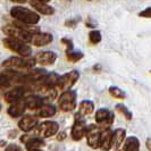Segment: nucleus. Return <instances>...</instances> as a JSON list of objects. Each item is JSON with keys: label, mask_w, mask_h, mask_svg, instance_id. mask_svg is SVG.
Returning a JSON list of instances; mask_svg holds the SVG:
<instances>
[{"label": "nucleus", "mask_w": 151, "mask_h": 151, "mask_svg": "<svg viewBox=\"0 0 151 151\" xmlns=\"http://www.w3.org/2000/svg\"><path fill=\"white\" fill-rule=\"evenodd\" d=\"M10 16L15 18V21L25 23L29 25H37L40 22V14L35 10H31L29 8L17 5L10 9Z\"/></svg>", "instance_id": "f257e3e1"}, {"label": "nucleus", "mask_w": 151, "mask_h": 151, "mask_svg": "<svg viewBox=\"0 0 151 151\" xmlns=\"http://www.w3.org/2000/svg\"><path fill=\"white\" fill-rule=\"evenodd\" d=\"M37 64V61L34 58L31 57H9L6 60L2 61V68L5 69H13V70H30L34 67V65Z\"/></svg>", "instance_id": "f03ea898"}, {"label": "nucleus", "mask_w": 151, "mask_h": 151, "mask_svg": "<svg viewBox=\"0 0 151 151\" xmlns=\"http://www.w3.org/2000/svg\"><path fill=\"white\" fill-rule=\"evenodd\" d=\"M2 43L5 48L9 49L10 51L17 53L18 56L22 57H30L32 55V48H31L27 42H24L22 40H18L15 38L7 37L2 40Z\"/></svg>", "instance_id": "7ed1b4c3"}, {"label": "nucleus", "mask_w": 151, "mask_h": 151, "mask_svg": "<svg viewBox=\"0 0 151 151\" xmlns=\"http://www.w3.org/2000/svg\"><path fill=\"white\" fill-rule=\"evenodd\" d=\"M2 32L7 35V37H10V38H15L18 39V40H22L24 42H27L30 43L32 42V38H33V33L30 32V31L25 30L21 26H17L14 23L12 25H6L2 27Z\"/></svg>", "instance_id": "20e7f679"}, {"label": "nucleus", "mask_w": 151, "mask_h": 151, "mask_svg": "<svg viewBox=\"0 0 151 151\" xmlns=\"http://www.w3.org/2000/svg\"><path fill=\"white\" fill-rule=\"evenodd\" d=\"M59 109L64 113H70L76 108V92L73 90L64 91L58 99Z\"/></svg>", "instance_id": "39448f33"}, {"label": "nucleus", "mask_w": 151, "mask_h": 151, "mask_svg": "<svg viewBox=\"0 0 151 151\" xmlns=\"http://www.w3.org/2000/svg\"><path fill=\"white\" fill-rule=\"evenodd\" d=\"M83 116L81 114H76L75 115V122L72 126V132H70V135L72 139L74 141H80L82 140L83 136L86 135V132H88V125L86 123L82 118Z\"/></svg>", "instance_id": "423d86ee"}, {"label": "nucleus", "mask_w": 151, "mask_h": 151, "mask_svg": "<svg viewBox=\"0 0 151 151\" xmlns=\"http://www.w3.org/2000/svg\"><path fill=\"white\" fill-rule=\"evenodd\" d=\"M59 131V124L52 121H48L41 123L35 127V134L39 137L42 139H47L50 136L55 135L57 132Z\"/></svg>", "instance_id": "0eeeda50"}, {"label": "nucleus", "mask_w": 151, "mask_h": 151, "mask_svg": "<svg viewBox=\"0 0 151 151\" xmlns=\"http://www.w3.org/2000/svg\"><path fill=\"white\" fill-rule=\"evenodd\" d=\"M31 92L25 86H16L13 88L12 90H9L4 94V99L7 104H15L18 101H22L25 99L27 94H30Z\"/></svg>", "instance_id": "6e6552de"}, {"label": "nucleus", "mask_w": 151, "mask_h": 151, "mask_svg": "<svg viewBox=\"0 0 151 151\" xmlns=\"http://www.w3.org/2000/svg\"><path fill=\"white\" fill-rule=\"evenodd\" d=\"M102 129L99 127V125H89L86 132V142L88 145L92 149H98L100 147V137H101Z\"/></svg>", "instance_id": "1a4fd4ad"}, {"label": "nucleus", "mask_w": 151, "mask_h": 151, "mask_svg": "<svg viewBox=\"0 0 151 151\" xmlns=\"http://www.w3.org/2000/svg\"><path fill=\"white\" fill-rule=\"evenodd\" d=\"M114 113L106 108H101L96 113V122L101 129H109L114 123Z\"/></svg>", "instance_id": "9d476101"}, {"label": "nucleus", "mask_w": 151, "mask_h": 151, "mask_svg": "<svg viewBox=\"0 0 151 151\" xmlns=\"http://www.w3.org/2000/svg\"><path fill=\"white\" fill-rule=\"evenodd\" d=\"M78 77H80V73L75 69L67 72L66 74L60 76L59 82H58V89H60L61 91L70 90V88L77 82Z\"/></svg>", "instance_id": "9b49d317"}, {"label": "nucleus", "mask_w": 151, "mask_h": 151, "mask_svg": "<svg viewBox=\"0 0 151 151\" xmlns=\"http://www.w3.org/2000/svg\"><path fill=\"white\" fill-rule=\"evenodd\" d=\"M25 104H26V107L27 109L30 110H38L41 107L47 104V99L40 94H34V93H30L27 94L25 99H24Z\"/></svg>", "instance_id": "f8f14e48"}, {"label": "nucleus", "mask_w": 151, "mask_h": 151, "mask_svg": "<svg viewBox=\"0 0 151 151\" xmlns=\"http://www.w3.org/2000/svg\"><path fill=\"white\" fill-rule=\"evenodd\" d=\"M34 59L37 61V64L41 65V66H50L56 63L57 60V53L47 50V51H40L35 55Z\"/></svg>", "instance_id": "ddd939ff"}, {"label": "nucleus", "mask_w": 151, "mask_h": 151, "mask_svg": "<svg viewBox=\"0 0 151 151\" xmlns=\"http://www.w3.org/2000/svg\"><path fill=\"white\" fill-rule=\"evenodd\" d=\"M30 5L31 7L33 8L35 12H38L40 15L51 16L55 14V9L51 6H49L47 2L39 1V0H31Z\"/></svg>", "instance_id": "4468645a"}, {"label": "nucleus", "mask_w": 151, "mask_h": 151, "mask_svg": "<svg viewBox=\"0 0 151 151\" xmlns=\"http://www.w3.org/2000/svg\"><path fill=\"white\" fill-rule=\"evenodd\" d=\"M53 40L52 34L50 33H47V32H38L33 35L32 38V45L34 47H45V45H48L49 43H51Z\"/></svg>", "instance_id": "2eb2a0df"}, {"label": "nucleus", "mask_w": 151, "mask_h": 151, "mask_svg": "<svg viewBox=\"0 0 151 151\" xmlns=\"http://www.w3.org/2000/svg\"><path fill=\"white\" fill-rule=\"evenodd\" d=\"M38 123L39 121L37 116L27 115V116H24L22 119L18 122V127L24 132H30L38 126Z\"/></svg>", "instance_id": "dca6fc26"}, {"label": "nucleus", "mask_w": 151, "mask_h": 151, "mask_svg": "<svg viewBox=\"0 0 151 151\" xmlns=\"http://www.w3.org/2000/svg\"><path fill=\"white\" fill-rule=\"evenodd\" d=\"M113 135H114V132H111L109 129H102L101 137H100V147L99 148L105 151L110 150L114 147Z\"/></svg>", "instance_id": "f3484780"}, {"label": "nucleus", "mask_w": 151, "mask_h": 151, "mask_svg": "<svg viewBox=\"0 0 151 151\" xmlns=\"http://www.w3.org/2000/svg\"><path fill=\"white\" fill-rule=\"evenodd\" d=\"M26 104L25 101L22 100V101H18V102H15V104H12L9 108H8L7 113L10 117L13 118H18L23 116V114L25 113V109H26Z\"/></svg>", "instance_id": "a211bd4d"}, {"label": "nucleus", "mask_w": 151, "mask_h": 151, "mask_svg": "<svg viewBox=\"0 0 151 151\" xmlns=\"http://www.w3.org/2000/svg\"><path fill=\"white\" fill-rule=\"evenodd\" d=\"M56 111H57V108L53 105L45 104L37 110V115L40 118H49V117H52L53 115H56Z\"/></svg>", "instance_id": "6ab92c4d"}, {"label": "nucleus", "mask_w": 151, "mask_h": 151, "mask_svg": "<svg viewBox=\"0 0 151 151\" xmlns=\"http://www.w3.org/2000/svg\"><path fill=\"white\" fill-rule=\"evenodd\" d=\"M123 151H140V141L135 136H129L123 145Z\"/></svg>", "instance_id": "aec40b11"}, {"label": "nucleus", "mask_w": 151, "mask_h": 151, "mask_svg": "<svg viewBox=\"0 0 151 151\" xmlns=\"http://www.w3.org/2000/svg\"><path fill=\"white\" fill-rule=\"evenodd\" d=\"M45 141L42 140V137H31L30 140L25 143V147H26V150L27 151H37L39 150L40 148L45 147Z\"/></svg>", "instance_id": "412c9836"}, {"label": "nucleus", "mask_w": 151, "mask_h": 151, "mask_svg": "<svg viewBox=\"0 0 151 151\" xmlns=\"http://www.w3.org/2000/svg\"><path fill=\"white\" fill-rule=\"evenodd\" d=\"M126 131L124 129H117L115 132H114V135H113V143L114 147L116 149H118L121 147L123 142L126 140Z\"/></svg>", "instance_id": "4be33fe9"}, {"label": "nucleus", "mask_w": 151, "mask_h": 151, "mask_svg": "<svg viewBox=\"0 0 151 151\" xmlns=\"http://www.w3.org/2000/svg\"><path fill=\"white\" fill-rule=\"evenodd\" d=\"M93 110H94V104L91 100H83L80 104L78 113L81 114L82 116H89V115L93 113Z\"/></svg>", "instance_id": "5701e85b"}, {"label": "nucleus", "mask_w": 151, "mask_h": 151, "mask_svg": "<svg viewBox=\"0 0 151 151\" xmlns=\"http://www.w3.org/2000/svg\"><path fill=\"white\" fill-rule=\"evenodd\" d=\"M83 53L80 52V51H75L74 49L72 50H66V58L68 61L70 63H76V61L81 60L83 58Z\"/></svg>", "instance_id": "b1692460"}, {"label": "nucleus", "mask_w": 151, "mask_h": 151, "mask_svg": "<svg viewBox=\"0 0 151 151\" xmlns=\"http://www.w3.org/2000/svg\"><path fill=\"white\" fill-rule=\"evenodd\" d=\"M108 91H109L110 96L114 97V98L119 99V100H124V99L126 98V93L122 90V89L117 88V86H110V88L108 89Z\"/></svg>", "instance_id": "393cba45"}, {"label": "nucleus", "mask_w": 151, "mask_h": 151, "mask_svg": "<svg viewBox=\"0 0 151 151\" xmlns=\"http://www.w3.org/2000/svg\"><path fill=\"white\" fill-rule=\"evenodd\" d=\"M115 109L118 111V113H121L127 121H132V118H133V116H132V113L129 111V109L126 108V107L124 106V105H122V104H118V105H116L115 107Z\"/></svg>", "instance_id": "a878e982"}, {"label": "nucleus", "mask_w": 151, "mask_h": 151, "mask_svg": "<svg viewBox=\"0 0 151 151\" xmlns=\"http://www.w3.org/2000/svg\"><path fill=\"white\" fill-rule=\"evenodd\" d=\"M101 32L98 30H92L89 33V41L92 45H98L99 42L101 41Z\"/></svg>", "instance_id": "bb28decb"}, {"label": "nucleus", "mask_w": 151, "mask_h": 151, "mask_svg": "<svg viewBox=\"0 0 151 151\" xmlns=\"http://www.w3.org/2000/svg\"><path fill=\"white\" fill-rule=\"evenodd\" d=\"M139 16L142 17V18H151V6L142 9V10L139 13Z\"/></svg>", "instance_id": "cd10ccee"}, {"label": "nucleus", "mask_w": 151, "mask_h": 151, "mask_svg": "<svg viewBox=\"0 0 151 151\" xmlns=\"http://www.w3.org/2000/svg\"><path fill=\"white\" fill-rule=\"evenodd\" d=\"M5 151H22V149L17 144H8L7 147H6V149H5Z\"/></svg>", "instance_id": "c85d7f7f"}, {"label": "nucleus", "mask_w": 151, "mask_h": 151, "mask_svg": "<svg viewBox=\"0 0 151 151\" xmlns=\"http://www.w3.org/2000/svg\"><path fill=\"white\" fill-rule=\"evenodd\" d=\"M61 43L66 45V50H72L73 49V42L69 39H61Z\"/></svg>", "instance_id": "c756f323"}, {"label": "nucleus", "mask_w": 151, "mask_h": 151, "mask_svg": "<svg viewBox=\"0 0 151 151\" xmlns=\"http://www.w3.org/2000/svg\"><path fill=\"white\" fill-rule=\"evenodd\" d=\"M31 137H32V136L31 135H29V134H25V135H23V136H21V142H22V143H26V142H27V141H29V140H30Z\"/></svg>", "instance_id": "7c9ffc66"}, {"label": "nucleus", "mask_w": 151, "mask_h": 151, "mask_svg": "<svg viewBox=\"0 0 151 151\" xmlns=\"http://www.w3.org/2000/svg\"><path fill=\"white\" fill-rule=\"evenodd\" d=\"M66 137V133L65 132H61V133H59V135L57 136V140L58 141H63V139H65Z\"/></svg>", "instance_id": "2f4dec72"}, {"label": "nucleus", "mask_w": 151, "mask_h": 151, "mask_svg": "<svg viewBox=\"0 0 151 151\" xmlns=\"http://www.w3.org/2000/svg\"><path fill=\"white\" fill-rule=\"evenodd\" d=\"M66 25H67L68 27H74L76 25V22H73V21H67V22L65 23Z\"/></svg>", "instance_id": "473e14b6"}, {"label": "nucleus", "mask_w": 151, "mask_h": 151, "mask_svg": "<svg viewBox=\"0 0 151 151\" xmlns=\"http://www.w3.org/2000/svg\"><path fill=\"white\" fill-rule=\"evenodd\" d=\"M9 1L15 2V4H18V5H23V4H25L27 0H9Z\"/></svg>", "instance_id": "72a5a7b5"}, {"label": "nucleus", "mask_w": 151, "mask_h": 151, "mask_svg": "<svg viewBox=\"0 0 151 151\" xmlns=\"http://www.w3.org/2000/svg\"><path fill=\"white\" fill-rule=\"evenodd\" d=\"M145 145H147V148H148V150L151 151V139H147V142H145Z\"/></svg>", "instance_id": "f704fd0d"}, {"label": "nucleus", "mask_w": 151, "mask_h": 151, "mask_svg": "<svg viewBox=\"0 0 151 151\" xmlns=\"http://www.w3.org/2000/svg\"><path fill=\"white\" fill-rule=\"evenodd\" d=\"M39 1H43V2H47V4H48L50 0H39Z\"/></svg>", "instance_id": "c9c22d12"}, {"label": "nucleus", "mask_w": 151, "mask_h": 151, "mask_svg": "<svg viewBox=\"0 0 151 151\" xmlns=\"http://www.w3.org/2000/svg\"><path fill=\"white\" fill-rule=\"evenodd\" d=\"M37 151H41V150H40V149H39V150H37Z\"/></svg>", "instance_id": "e433bc0d"}, {"label": "nucleus", "mask_w": 151, "mask_h": 151, "mask_svg": "<svg viewBox=\"0 0 151 151\" xmlns=\"http://www.w3.org/2000/svg\"><path fill=\"white\" fill-rule=\"evenodd\" d=\"M116 151H119V150H116Z\"/></svg>", "instance_id": "4c0bfd02"}, {"label": "nucleus", "mask_w": 151, "mask_h": 151, "mask_svg": "<svg viewBox=\"0 0 151 151\" xmlns=\"http://www.w3.org/2000/svg\"><path fill=\"white\" fill-rule=\"evenodd\" d=\"M150 73H151V70H150Z\"/></svg>", "instance_id": "58836bf2"}]
</instances>
